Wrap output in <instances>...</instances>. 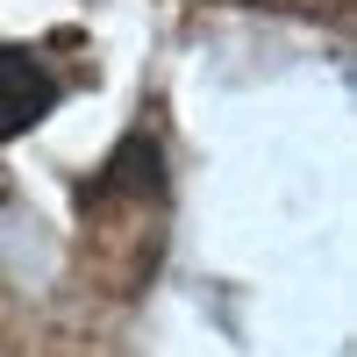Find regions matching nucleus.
<instances>
[{
    "label": "nucleus",
    "instance_id": "1",
    "mask_svg": "<svg viewBox=\"0 0 357 357\" xmlns=\"http://www.w3.org/2000/svg\"><path fill=\"white\" fill-rule=\"evenodd\" d=\"M50 107H57V72L43 65L36 50L0 43V143L29 136V129H36Z\"/></svg>",
    "mask_w": 357,
    "mask_h": 357
}]
</instances>
